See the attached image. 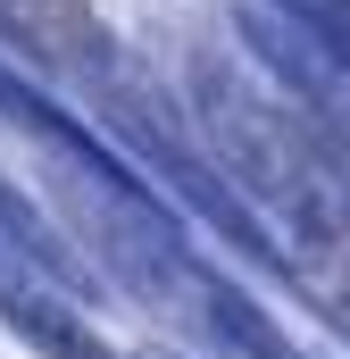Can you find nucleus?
I'll return each instance as SVG.
<instances>
[{"instance_id": "2", "label": "nucleus", "mask_w": 350, "mask_h": 359, "mask_svg": "<svg viewBox=\"0 0 350 359\" xmlns=\"http://www.w3.org/2000/svg\"><path fill=\"white\" fill-rule=\"evenodd\" d=\"M292 34H309L326 59H342V0H275Z\"/></svg>"}, {"instance_id": "1", "label": "nucleus", "mask_w": 350, "mask_h": 359, "mask_svg": "<svg viewBox=\"0 0 350 359\" xmlns=\"http://www.w3.org/2000/svg\"><path fill=\"white\" fill-rule=\"evenodd\" d=\"M0 17L50 67H100L108 59V34H100V17H92L84 0H0Z\"/></svg>"}]
</instances>
